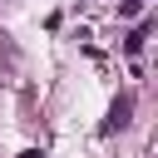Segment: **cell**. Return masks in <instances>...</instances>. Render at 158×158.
<instances>
[{
  "label": "cell",
  "mask_w": 158,
  "mask_h": 158,
  "mask_svg": "<svg viewBox=\"0 0 158 158\" xmlns=\"http://www.w3.org/2000/svg\"><path fill=\"white\" fill-rule=\"evenodd\" d=\"M143 40H148V30H143V25H138V30H133V35H128V40H123V49H128V54H138V49H143Z\"/></svg>",
  "instance_id": "cell-2"
},
{
  "label": "cell",
  "mask_w": 158,
  "mask_h": 158,
  "mask_svg": "<svg viewBox=\"0 0 158 158\" xmlns=\"http://www.w3.org/2000/svg\"><path fill=\"white\" fill-rule=\"evenodd\" d=\"M128 114H133V99L123 94V99L114 104V114H109V123H104V133H114V128H123V123H128Z\"/></svg>",
  "instance_id": "cell-1"
}]
</instances>
